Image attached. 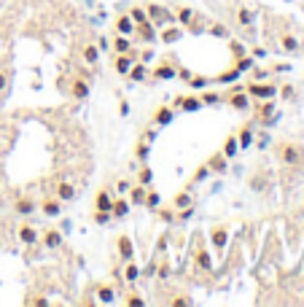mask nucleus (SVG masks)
<instances>
[{"label":"nucleus","instance_id":"2","mask_svg":"<svg viewBox=\"0 0 304 307\" xmlns=\"http://www.w3.org/2000/svg\"><path fill=\"white\" fill-rule=\"evenodd\" d=\"M280 156H283V162H285V164H296V162L302 159V151L296 149V146H291V143H288V146H283Z\"/></svg>","mask_w":304,"mask_h":307},{"label":"nucleus","instance_id":"14","mask_svg":"<svg viewBox=\"0 0 304 307\" xmlns=\"http://www.w3.org/2000/svg\"><path fill=\"white\" fill-rule=\"evenodd\" d=\"M170 119H173V111H170V108H159V111L153 113V122L156 124H167Z\"/></svg>","mask_w":304,"mask_h":307},{"label":"nucleus","instance_id":"11","mask_svg":"<svg viewBox=\"0 0 304 307\" xmlns=\"http://www.w3.org/2000/svg\"><path fill=\"white\" fill-rule=\"evenodd\" d=\"M119 253H122V259H132V240L129 237H119Z\"/></svg>","mask_w":304,"mask_h":307},{"label":"nucleus","instance_id":"6","mask_svg":"<svg viewBox=\"0 0 304 307\" xmlns=\"http://www.w3.org/2000/svg\"><path fill=\"white\" fill-rule=\"evenodd\" d=\"M57 197H60V202L73 200V197H76V186H73V184H60V186H57Z\"/></svg>","mask_w":304,"mask_h":307},{"label":"nucleus","instance_id":"33","mask_svg":"<svg viewBox=\"0 0 304 307\" xmlns=\"http://www.w3.org/2000/svg\"><path fill=\"white\" fill-rule=\"evenodd\" d=\"M143 205H148V208H156V205H159V194H153V191H151V194H146V202H143Z\"/></svg>","mask_w":304,"mask_h":307},{"label":"nucleus","instance_id":"13","mask_svg":"<svg viewBox=\"0 0 304 307\" xmlns=\"http://www.w3.org/2000/svg\"><path fill=\"white\" fill-rule=\"evenodd\" d=\"M175 105H181L183 111H197V108H199V100H194V97H178Z\"/></svg>","mask_w":304,"mask_h":307},{"label":"nucleus","instance_id":"24","mask_svg":"<svg viewBox=\"0 0 304 307\" xmlns=\"http://www.w3.org/2000/svg\"><path fill=\"white\" fill-rule=\"evenodd\" d=\"M223 154H226V156H234V154H237V138H229V140H226Z\"/></svg>","mask_w":304,"mask_h":307},{"label":"nucleus","instance_id":"29","mask_svg":"<svg viewBox=\"0 0 304 307\" xmlns=\"http://www.w3.org/2000/svg\"><path fill=\"white\" fill-rule=\"evenodd\" d=\"M153 76H156V78H173V76H175V70H173V67H159V70L153 73Z\"/></svg>","mask_w":304,"mask_h":307},{"label":"nucleus","instance_id":"12","mask_svg":"<svg viewBox=\"0 0 304 307\" xmlns=\"http://www.w3.org/2000/svg\"><path fill=\"white\" fill-rule=\"evenodd\" d=\"M250 94H256V97H274V87H261V84H253V87H250Z\"/></svg>","mask_w":304,"mask_h":307},{"label":"nucleus","instance_id":"8","mask_svg":"<svg viewBox=\"0 0 304 307\" xmlns=\"http://www.w3.org/2000/svg\"><path fill=\"white\" fill-rule=\"evenodd\" d=\"M81 57H84V62L94 65V62H97V57H100V51H97V46H94V43H87V46L81 49Z\"/></svg>","mask_w":304,"mask_h":307},{"label":"nucleus","instance_id":"3","mask_svg":"<svg viewBox=\"0 0 304 307\" xmlns=\"http://www.w3.org/2000/svg\"><path fill=\"white\" fill-rule=\"evenodd\" d=\"M132 65H135V54H132V51H127V54H119V60H116V70L119 73H129Z\"/></svg>","mask_w":304,"mask_h":307},{"label":"nucleus","instance_id":"26","mask_svg":"<svg viewBox=\"0 0 304 307\" xmlns=\"http://www.w3.org/2000/svg\"><path fill=\"white\" fill-rule=\"evenodd\" d=\"M132 200H135L137 205H143V202H146V189H143V186H137V189L132 191Z\"/></svg>","mask_w":304,"mask_h":307},{"label":"nucleus","instance_id":"20","mask_svg":"<svg viewBox=\"0 0 304 307\" xmlns=\"http://www.w3.org/2000/svg\"><path fill=\"white\" fill-rule=\"evenodd\" d=\"M143 76H146V67H143V65H132V67H129V78L143 81Z\"/></svg>","mask_w":304,"mask_h":307},{"label":"nucleus","instance_id":"23","mask_svg":"<svg viewBox=\"0 0 304 307\" xmlns=\"http://www.w3.org/2000/svg\"><path fill=\"white\" fill-rule=\"evenodd\" d=\"M283 49H288V51H296V49H299V41H296L294 35H283Z\"/></svg>","mask_w":304,"mask_h":307},{"label":"nucleus","instance_id":"35","mask_svg":"<svg viewBox=\"0 0 304 307\" xmlns=\"http://www.w3.org/2000/svg\"><path fill=\"white\" fill-rule=\"evenodd\" d=\"M213 35H221V38H226L229 35V30L223 25H213Z\"/></svg>","mask_w":304,"mask_h":307},{"label":"nucleus","instance_id":"5","mask_svg":"<svg viewBox=\"0 0 304 307\" xmlns=\"http://www.w3.org/2000/svg\"><path fill=\"white\" fill-rule=\"evenodd\" d=\"M43 213L46 215H51V218H57V215L62 213V205H60V200H43Z\"/></svg>","mask_w":304,"mask_h":307},{"label":"nucleus","instance_id":"1","mask_svg":"<svg viewBox=\"0 0 304 307\" xmlns=\"http://www.w3.org/2000/svg\"><path fill=\"white\" fill-rule=\"evenodd\" d=\"M116 30L122 32V35H135V32H137V25L129 19V14H124V16H119V22H116Z\"/></svg>","mask_w":304,"mask_h":307},{"label":"nucleus","instance_id":"30","mask_svg":"<svg viewBox=\"0 0 304 307\" xmlns=\"http://www.w3.org/2000/svg\"><path fill=\"white\" fill-rule=\"evenodd\" d=\"M175 205H178V208H188V205H191V197H188V194H178Z\"/></svg>","mask_w":304,"mask_h":307},{"label":"nucleus","instance_id":"39","mask_svg":"<svg viewBox=\"0 0 304 307\" xmlns=\"http://www.w3.org/2000/svg\"><path fill=\"white\" fill-rule=\"evenodd\" d=\"M3 89H5V73L0 70V92H3Z\"/></svg>","mask_w":304,"mask_h":307},{"label":"nucleus","instance_id":"4","mask_svg":"<svg viewBox=\"0 0 304 307\" xmlns=\"http://www.w3.org/2000/svg\"><path fill=\"white\" fill-rule=\"evenodd\" d=\"M87 94H89L87 78H76V81H73V97H76V100H84Z\"/></svg>","mask_w":304,"mask_h":307},{"label":"nucleus","instance_id":"19","mask_svg":"<svg viewBox=\"0 0 304 307\" xmlns=\"http://www.w3.org/2000/svg\"><path fill=\"white\" fill-rule=\"evenodd\" d=\"M137 275H140V270H137V267L132 264V259H129V264L124 267V277H127V280L132 283V280H137Z\"/></svg>","mask_w":304,"mask_h":307},{"label":"nucleus","instance_id":"31","mask_svg":"<svg viewBox=\"0 0 304 307\" xmlns=\"http://www.w3.org/2000/svg\"><path fill=\"white\" fill-rule=\"evenodd\" d=\"M178 19H181L183 25H191V11H188V8H181V11H178Z\"/></svg>","mask_w":304,"mask_h":307},{"label":"nucleus","instance_id":"28","mask_svg":"<svg viewBox=\"0 0 304 307\" xmlns=\"http://www.w3.org/2000/svg\"><path fill=\"white\" fill-rule=\"evenodd\" d=\"M210 167H213V170H218V173H223V170H226V162H223V156H213Z\"/></svg>","mask_w":304,"mask_h":307},{"label":"nucleus","instance_id":"21","mask_svg":"<svg viewBox=\"0 0 304 307\" xmlns=\"http://www.w3.org/2000/svg\"><path fill=\"white\" fill-rule=\"evenodd\" d=\"M162 38H164L167 43H173V41H178V38H181V30H178V27H167Z\"/></svg>","mask_w":304,"mask_h":307},{"label":"nucleus","instance_id":"10","mask_svg":"<svg viewBox=\"0 0 304 307\" xmlns=\"http://www.w3.org/2000/svg\"><path fill=\"white\" fill-rule=\"evenodd\" d=\"M113 49H116L119 54H127V51H132V41H129V35H119L116 41H113Z\"/></svg>","mask_w":304,"mask_h":307},{"label":"nucleus","instance_id":"27","mask_svg":"<svg viewBox=\"0 0 304 307\" xmlns=\"http://www.w3.org/2000/svg\"><path fill=\"white\" fill-rule=\"evenodd\" d=\"M237 19L243 22V25H250V22H253V14H250L248 8H240V14H237Z\"/></svg>","mask_w":304,"mask_h":307},{"label":"nucleus","instance_id":"9","mask_svg":"<svg viewBox=\"0 0 304 307\" xmlns=\"http://www.w3.org/2000/svg\"><path fill=\"white\" fill-rule=\"evenodd\" d=\"M19 240L27 243V246H32V243L38 240V232L32 229V226H22V229H19Z\"/></svg>","mask_w":304,"mask_h":307},{"label":"nucleus","instance_id":"18","mask_svg":"<svg viewBox=\"0 0 304 307\" xmlns=\"http://www.w3.org/2000/svg\"><path fill=\"white\" fill-rule=\"evenodd\" d=\"M127 210H129V205L124 202V200H119V202H113L111 215H119V218H122V215H127Z\"/></svg>","mask_w":304,"mask_h":307},{"label":"nucleus","instance_id":"38","mask_svg":"<svg viewBox=\"0 0 304 307\" xmlns=\"http://www.w3.org/2000/svg\"><path fill=\"white\" fill-rule=\"evenodd\" d=\"M199 264H202V267H205V270H210V256H208V253H205V251H202V253H199Z\"/></svg>","mask_w":304,"mask_h":307},{"label":"nucleus","instance_id":"17","mask_svg":"<svg viewBox=\"0 0 304 307\" xmlns=\"http://www.w3.org/2000/svg\"><path fill=\"white\" fill-rule=\"evenodd\" d=\"M210 237H213V246L215 248L226 246V229H213V235H210Z\"/></svg>","mask_w":304,"mask_h":307},{"label":"nucleus","instance_id":"34","mask_svg":"<svg viewBox=\"0 0 304 307\" xmlns=\"http://www.w3.org/2000/svg\"><path fill=\"white\" fill-rule=\"evenodd\" d=\"M129 191V181H119L116 184V194H127Z\"/></svg>","mask_w":304,"mask_h":307},{"label":"nucleus","instance_id":"16","mask_svg":"<svg viewBox=\"0 0 304 307\" xmlns=\"http://www.w3.org/2000/svg\"><path fill=\"white\" fill-rule=\"evenodd\" d=\"M43 240H46V246H49V248H60L62 237H60V232H46Z\"/></svg>","mask_w":304,"mask_h":307},{"label":"nucleus","instance_id":"22","mask_svg":"<svg viewBox=\"0 0 304 307\" xmlns=\"http://www.w3.org/2000/svg\"><path fill=\"white\" fill-rule=\"evenodd\" d=\"M16 210H19V213H32V210H35V205H32L30 200H19V202H16Z\"/></svg>","mask_w":304,"mask_h":307},{"label":"nucleus","instance_id":"15","mask_svg":"<svg viewBox=\"0 0 304 307\" xmlns=\"http://www.w3.org/2000/svg\"><path fill=\"white\" fill-rule=\"evenodd\" d=\"M129 19L135 22V25H143V22H148V11H143V8H132V11H129Z\"/></svg>","mask_w":304,"mask_h":307},{"label":"nucleus","instance_id":"25","mask_svg":"<svg viewBox=\"0 0 304 307\" xmlns=\"http://www.w3.org/2000/svg\"><path fill=\"white\" fill-rule=\"evenodd\" d=\"M232 105H234V108H243V111H245V108H248V97H245L243 92L234 94V97H232Z\"/></svg>","mask_w":304,"mask_h":307},{"label":"nucleus","instance_id":"32","mask_svg":"<svg viewBox=\"0 0 304 307\" xmlns=\"http://www.w3.org/2000/svg\"><path fill=\"white\" fill-rule=\"evenodd\" d=\"M100 299H102V302H113V288H105V286H102V288H100Z\"/></svg>","mask_w":304,"mask_h":307},{"label":"nucleus","instance_id":"36","mask_svg":"<svg viewBox=\"0 0 304 307\" xmlns=\"http://www.w3.org/2000/svg\"><path fill=\"white\" fill-rule=\"evenodd\" d=\"M240 146H250V129H243V135H240Z\"/></svg>","mask_w":304,"mask_h":307},{"label":"nucleus","instance_id":"37","mask_svg":"<svg viewBox=\"0 0 304 307\" xmlns=\"http://www.w3.org/2000/svg\"><path fill=\"white\" fill-rule=\"evenodd\" d=\"M151 178H153V173H151V170H143V173H140V181H143V184H151Z\"/></svg>","mask_w":304,"mask_h":307},{"label":"nucleus","instance_id":"7","mask_svg":"<svg viewBox=\"0 0 304 307\" xmlns=\"http://www.w3.org/2000/svg\"><path fill=\"white\" fill-rule=\"evenodd\" d=\"M97 210H105V213H111V208H113V200H111V191H100L97 194Z\"/></svg>","mask_w":304,"mask_h":307}]
</instances>
